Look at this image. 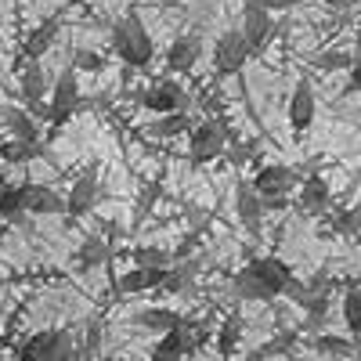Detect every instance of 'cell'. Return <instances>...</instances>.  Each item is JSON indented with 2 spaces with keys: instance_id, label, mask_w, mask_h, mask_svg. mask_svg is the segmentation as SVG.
Returning a JSON list of instances; mask_svg holds the SVG:
<instances>
[{
  "instance_id": "1",
  "label": "cell",
  "mask_w": 361,
  "mask_h": 361,
  "mask_svg": "<svg viewBox=\"0 0 361 361\" xmlns=\"http://www.w3.org/2000/svg\"><path fill=\"white\" fill-rule=\"evenodd\" d=\"M112 51L119 54V62H127L130 69L152 66L156 44H152V37H148V29H145V22H141V15L134 8L112 25Z\"/></svg>"
},
{
  "instance_id": "2",
  "label": "cell",
  "mask_w": 361,
  "mask_h": 361,
  "mask_svg": "<svg viewBox=\"0 0 361 361\" xmlns=\"http://www.w3.org/2000/svg\"><path fill=\"white\" fill-rule=\"evenodd\" d=\"M228 134H231L228 123L217 119V116H206V119H199V123H192V130H188V159L195 166L221 159L224 148H228Z\"/></svg>"
},
{
  "instance_id": "3",
  "label": "cell",
  "mask_w": 361,
  "mask_h": 361,
  "mask_svg": "<svg viewBox=\"0 0 361 361\" xmlns=\"http://www.w3.org/2000/svg\"><path fill=\"white\" fill-rule=\"evenodd\" d=\"M15 354L22 361H66V357L76 354V347H73L69 329H47V333H37V336H29L25 343H18Z\"/></svg>"
},
{
  "instance_id": "4",
  "label": "cell",
  "mask_w": 361,
  "mask_h": 361,
  "mask_svg": "<svg viewBox=\"0 0 361 361\" xmlns=\"http://www.w3.org/2000/svg\"><path fill=\"white\" fill-rule=\"evenodd\" d=\"M98 199H102V173H98V163H90V166L73 180V188H69V195H66V214H69V221L87 217L90 209L98 206Z\"/></svg>"
},
{
  "instance_id": "5",
  "label": "cell",
  "mask_w": 361,
  "mask_h": 361,
  "mask_svg": "<svg viewBox=\"0 0 361 361\" xmlns=\"http://www.w3.org/2000/svg\"><path fill=\"white\" fill-rule=\"evenodd\" d=\"M250 62V44L243 37V29H228L214 44V73L217 76H235L243 73V66Z\"/></svg>"
},
{
  "instance_id": "6",
  "label": "cell",
  "mask_w": 361,
  "mask_h": 361,
  "mask_svg": "<svg viewBox=\"0 0 361 361\" xmlns=\"http://www.w3.org/2000/svg\"><path fill=\"white\" fill-rule=\"evenodd\" d=\"M47 109H51V116H47L51 127H66L69 119L76 116V109H80V80H76V69H66L62 76H58Z\"/></svg>"
},
{
  "instance_id": "7",
  "label": "cell",
  "mask_w": 361,
  "mask_h": 361,
  "mask_svg": "<svg viewBox=\"0 0 361 361\" xmlns=\"http://www.w3.org/2000/svg\"><path fill=\"white\" fill-rule=\"evenodd\" d=\"M243 37H246V44H250V54H260L267 44H271V37H275V15H271L260 0H246V8H243Z\"/></svg>"
},
{
  "instance_id": "8",
  "label": "cell",
  "mask_w": 361,
  "mask_h": 361,
  "mask_svg": "<svg viewBox=\"0 0 361 361\" xmlns=\"http://www.w3.org/2000/svg\"><path fill=\"white\" fill-rule=\"evenodd\" d=\"M137 105L159 116V112H173V109H188L192 98H188V90L180 87L177 80H156L152 87H145L137 94Z\"/></svg>"
},
{
  "instance_id": "9",
  "label": "cell",
  "mask_w": 361,
  "mask_h": 361,
  "mask_svg": "<svg viewBox=\"0 0 361 361\" xmlns=\"http://www.w3.org/2000/svg\"><path fill=\"white\" fill-rule=\"evenodd\" d=\"M235 217L250 231V238L264 235V199H260V192L250 185V180H238L235 185Z\"/></svg>"
},
{
  "instance_id": "10",
  "label": "cell",
  "mask_w": 361,
  "mask_h": 361,
  "mask_svg": "<svg viewBox=\"0 0 361 361\" xmlns=\"http://www.w3.org/2000/svg\"><path fill=\"white\" fill-rule=\"evenodd\" d=\"M314 112H318V102H314V87L307 76H300L293 94H289V127L296 134H307L311 123H314Z\"/></svg>"
},
{
  "instance_id": "11",
  "label": "cell",
  "mask_w": 361,
  "mask_h": 361,
  "mask_svg": "<svg viewBox=\"0 0 361 361\" xmlns=\"http://www.w3.org/2000/svg\"><path fill=\"white\" fill-rule=\"evenodd\" d=\"M202 33H180L173 44H170V51H166V73H192L195 66H199V58H202Z\"/></svg>"
},
{
  "instance_id": "12",
  "label": "cell",
  "mask_w": 361,
  "mask_h": 361,
  "mask_svg": "<svg viewBox=\"0 0 361 361\" xmlns=\"http://www.w3.org/2000/svg\"><path fill=\"white\" fill-rule=\"evenodd\" d=\"M250 185L260 192V195H289L296 185H300V173L286 163H267L257 170V177L250 180Z\"/></svg>"
},
{
  "instance_id": "13",
  "label": "cell",
  "mask_w": 361,
  "mask_h": 361,
  "mask_svg": "<svg viewBox=\"0 0 361 361\" xmlns=\"http://www.w3.org/2000/svg\"><path fill=\"white\" fill-rule=\"evenodd\" d=\"M62 25H66L62 11H54L51 18H44L40 25H33V29H29V37L22 40V54L29 58V62H33V58H44L54 47V40L62 37Z\"/></svg>"
},
{
  "instance_id": "14",
  "label": "cell",
  "mask_w": 361,
  "mask_h": 361,
  "mask_svg": "<svg viewBox=\"0 0 361 361\" xmlns=\"http://www.w3.org/2000/svg\"><path fill=\"white\" fill-rule=\"evenodd\" d=\"M22 209L29 217H58L66 214V199L47 185H22Z\"/></svg>"
},
{
  "instance_id": "15",
  "label": "cell",
  "mask_w": 361,
  "mask_h": 361,
  "mask_svg": "<svg viewBox=\"0 0 361 361\" xmlns=\"http://www.w3.org/2000/svg\"><path fill=\"white\" fill-rule=\"evenodd\" d=\"M300 195H296V209L300 214H311V217H322L329 206H333V192H329V185H325V177H318V173H307L304 180H300Z\"/></svg>"
},
{
  "instance_id": "16",
  "label": "cell",
  "mask_w": 361,
  "mask_h": 361,
  "mask_svg": "<svg viewBox=\"0 0 361 361\" xmlns=\"http://www.w3.org/2000/svg\"><path fill=\"white\" fill-rule=\"evenodd\" d=\"M246 267H250L253 275H257L271 293H275V296H282V289H286L289 279H293V267H289L282 257H253Z\"/></svg>"
},
{
  "instance_id": "17",
  "label": "cell",
  "mask_w": 361,
  "mask_h": 361,
  "mask_svg": "<svg viewBox=\"0 0 361 361\" xmlns=\"http://www.w3.org/2000/svg\"><path fill=\"white\" fill-rule=\"evenodd\" d=\"M166 279V267H145V264H134L127 275L116 279V289L119 293H148V289H159Z\"/></svg>"
},
{
  "instance_id": "18",
  "label": "cell",
  "mask_w": 361,
  "mask_h": 361,
  "mask_svg": "<svg viewBox=\"0 0 361 361\" xmlns=\"http://www.w3.org/2000/svg\"><path fill=\"white\" fill-rule=\"evenodd\" d=\"M231 293L238 300H246V304H267V300H275V293H271L250 267L243 271H235V279H231Z\"/></svg>"
},
{
  "instance_id": "19",
  "label": "cell",
  "mask_w": 361,
  "mask_h": 361,
  "mask_svg": "<svg viewBox=\"0 0 361 361\" xmlns=\"http://www.w3.org/2000/svg\"><path fill=\"white\" fill-rule=\"evenodd\" d=\"M0 123L18 141H40V119H33L25 109H4L0 112Z\"/></svg>"
},
{
  "instance_id": "20",
  "label": "cell",
  "mask_w": 361,
  "mask_h": 361,
  "mask_svg": "<svg viewBox=\"0 0 361 361\" xmlns=\"http://www.w3.org/2000/svg\"><path fill=\"white\" fill-rule=\"evenodd\" d=\"M152 137H180L192 130V119H188V109H173V112H159L156 123L145 127Z\"/></svg>"
},
{
  "instance_id": "21",
  "label": "cell",
  "mask_w": 361,
  "mask_h": 361,
  "mask_svg": "<svg viewBox=\"0 0 361 361\" xmlns=\"http://www.w3.org/2000/svg\"><path fill=\"white\" fill-rule=\"evenodd\" d=\"M177 311H170V307H141V311H134L130 314V322L137 325V329H148V333H166V329H173L177 325Z\"/></svg>"
},
{
  "instance_id": "22",
  "label": "cell",
  "mask_w": 361,
  "mask_h": 361,
  "mask_svg": "<svg viewBox=\"0 0 361 361\" xmlns=\"http://www.w3.org/2000/svg\"><path fill=\"white\" fill-rule=\"evenodd\" d=\"M18 94H22V102L47 98V80H44V69L37 66V58H33V66L22 69V76H18Z\"/></svg>"
},
{
  "instance_id": "23",
  "label": "cell",
  "mask_w": 361,
  "mask_h": 361,
  "mask_svg": "<svg viewBox=\"0 0 361 361\" xmlns=\"http://www.w3.org/2000/svg\"><path fill=\"white\" fill-rule=\"evenodd\" d=\"M311 347H314L318 354L347 357V354H354V350H357V340H354V336H336V333H318V336L311 340Z\"/></svg>"
},
{
  "instance_id": "24",
  "label": "cell",
  "mask_w": 361,
  "mask_h": 361,
  "mask_svg": "<svg viewBox=\"0 0 361 361\" xmlns=\"http://www.w3.org/2000/svg\"><path fill=\"white\" fill-rule=\"evenodd\" d=\"M357 231H361V206L336 209V214L325 221V235H357Z\"/></svg>"
},
{
  "instance_id": "25",
  "label": "cell",
  "mask_w": 361,
  "mask_h": 361,
  "mask_svg": "<svg viewBox=\"0 0 361 361\" xmlns=\"http://www.w3.org/2000/svg\"><path fill=\"white\" fill-rule=\"evenodd\" d=\"M238 340H243V318L228 314V318L221 322V329H217V350H221L224 357H231V354L238 350Z\"/></svg>"
},
{
  "instance_id": "26",
  "label": "cell",
  "mask_w": 361,
  "mask_h": 361,
  "mask_svg": "<svg viewBox=\"0 0 361 361\" xmlns=\"http://www.w3.org/2000/svg\"><path fill=\"white\" fill-rule=\"evenodd\" d=\"M0 217H8V221L25 217V209H22V185H11V180H4V177H0Z\"/></svg>"
},
{
  "instance_id": "27",
  "label": "cell",
  "mask_w": 361,
  "mask_h": 361,
  "mask_svg": "<svg viewBox=\"0 0 361 361\" xmlns=\"http://www.w3.org/2000/svg\"><path fill=\"white\" fill-rule=\"evenodd\" d=\"M343 325H347V333L354 340L361 336V289H347L343 293Z\"/></svg>"
},
{
  "instance_id": "28",
  "label": "cell",
  "mask_w": 361,
  "mask_h": 361,
  "mask_svg": "<svg viewBox=\"0 0 361 361\" xmlns=\"http://www.w3.org/2000/svg\"><path fill=\"white\" fill-rule=\"evenodd\" d=\"M350 62H354V54H347V51H322L311 58V66L322 73H347Z\"/></svg>"
},
{
  "instance_id": "29",
  "label": "cell",
  "mask_w": 361,
  "mask_h": 361,
  "mask_svg": "<svg viewBox=\"0 0 361 361\" xmlns=\"http://www.w3.org/2000/svg\"><path fill=\"white\" fill-rule=\"evenodd\" d=\"M40 152V141H11V145H0V156H4L8 163H29Z\"/></svg>"
},
{
  "instance_id": "30",
  "label": "cell",
  "mask_w": 361,
  "mask_h": 361,
  "mask_svg": "<svg viewBox=\"0 0 361 361\" xmlns=\"http://www.w3.org/2000/svg\"><path fill=\"white\" fill-rule=\"evenodd\" d=\"M159 195H163V185H159V180H152V185H148V188L137 195V206H134V228H137L148 214H152V206L159 202Z\"/></svg>"
},
{
  "instance_id": "31",
  "label": "cell",
  "mask_w": 361,
  "mask_h": 361,
  "mask_svg": "<svg viewBox=\"0 0 361 361\" xmlns=\"http://www.w3.org/2000/svg\"><path fill=\"white\" fill-rule=\"evenodd\" d=\"M80 267H98V264H105L109 260V250H105V243L102 238H87V243L80 246Z\"/></svg>"
},
{
  "instance_id": "32",
  "label": "cell",
  "mask_w": 361,
  "mask_h": 361,
  "mask_svg": "<svg viewBox=\"0 0 361 361\" xmlns=\"http://www.w3.org/2000/svg\"><path fill=\"white\" fill-rule=\"evenodd\" d=\"M296 350V333H282L275 340H267L264 347L253 350V357H271V354H293Z\"/></svg>"
},
{
  "instance_id": "33",
  "label": "cell",
  "mask_w": 361,
  "mask_h": 361,
  "mask_svg": "<svg viewBox=\"0 0 361 361\" xmlns=\"http://www.w3.org/2000/svg\"><path fill=\"white\" fill-rule=\"evenodd\" d=\"M134 264H145V267H170L173 257L166 250H156V246H137L134 250Z\"/></svg>"
},
{
  "instance_id": "34",
  "label": "cell",
  "mask_w": 361,
  "mask_h": 361,
  "mask_svg": "<svg viewBox=\"0 0 361 361\" xmlns=\"http://www.w3.org/2000/svg\"><path fill=\"white\" fill-rule=\"evenodd\" d=\"M73 69H76V73H102V69H105V58H102L98 51H90V47H80V51L73 54Z\"/></svg>"
},
{
  "instance_id": "35",
  "label": "cell",
  "mask_w": 361,
  "mask_h": 361,
  "mask_svg": "<svg viewBox=\"0 0 361 361\" xmlns=\"http://www.w3.org/2000/svg\"><path fill=\"white\" fill-rule=\"evenodd\" d=\"M80 354H87V357L102 354V322L98 318H90L83 325V347H80Z\"/></svg>"
},
{
  "instance_id": "36",
  "label": "cell",
  "mask_w": 361,
  "mask_h": 361,
  "mask_svg": "<svg viewBox=\"0 0 361 361\" xmlns=\"http://www.w3.org/2000/svg\"><path fill=\"white\" fill-rule=\"evenodd\" d=\"M347 73H350V87L347 90H350V94H361V51L354 54V62H350Z\"/></svg>"
},
{
  "instance_id": "37",
  "label": "cell",
  "mask_w": 361,
  "mask_h": 361,
  "mask_svg": "<svg viewBox=\"0 0 361 361\" xmlns=\"http://www.w3.org/2000/svg\"><path fill=\"white\" fill-rule=\"evenodd\" d=\"M260 4H264L267 11H293V8H300V4H307V0H260Z\"/></svg>"
},
{
  "instance_id": "38",
  "label": "cell",
  "mask_w": 361,
  "mask_h": 361,
  "mask_svg": "<svg viewBox=\"0 0 361 361\" xmlns=\"http://www.w3.org/2000/svg\"><path fill=\"white\" fill-rule=\"evenodd\" d=\"M322 4H329V8H336V11H340V8H350L354 0H322Z\"/></svg>"
},
{
  "instance_id": "39",
  "label": "cell",
  "mask_w": 361,
  "mask_h": 361,
  "mask_svg": "<svg viewBox=\"0 0 361 361\" xmlns=\"http://www.w3.org/2000/svg\"><path fill=\"white\" fill-rule=\"evenodd\" d=\"M357 185H361V166H357V173L350 177V188H357Z\"/></svg>"
}]
</instances>
